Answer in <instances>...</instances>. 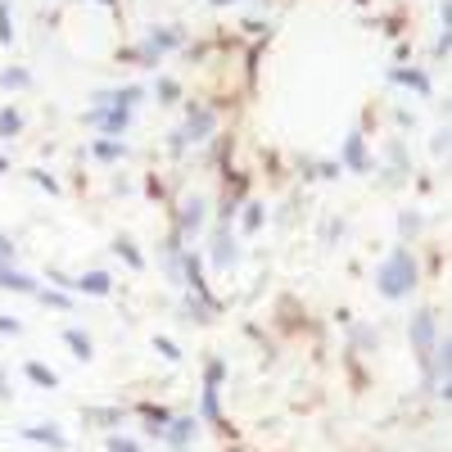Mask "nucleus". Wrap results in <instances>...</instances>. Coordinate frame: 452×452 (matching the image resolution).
Returning a JSON list of instances; mask_svg holds the SVG:
<instances>
[{
	"mask_svg": "<svg viewBox=\"0 0 452 452\" xmlns=\"http://www.w3.org/2000/svg\"><path fill=\"white\" fill-rule=\"evenodd\" d=\"M375 290H380L385 299H402L407 290H417V258L407 253V244H398V249L380 263V272H375Z\"/></svg>",
	"mask_w": 452,
	"mask_h": 452,
	"instance_id": "obj_1",
	"label": "nucleus"
},
{
	"mask_svg": "<svg viewBox=\"0 0 452 452\" xmlns=\"http://www.w3.org/2000/svg\"><path fill=\"white\" fill-rule=\"evenodd\" d=\"M82 122L100 127L104 136H122V131H127V122H131V109H122V104H95Z\"/></svg>",
	"mask_w": 452,
	"mask_h": 452,
	"instance_id": "obj_2",
	"label": "nucleus"
},
{
	"mask_svg": "<svg viewBox=\"0 0 452 452\" xmlns=\"http://www.w3.org/2000/svg\"><path fill=\"white\" fill-rule=\"evenodd\" d=\"M213 114H209V109H199V104H194L190 109V118H186V127H181L177 131V140H172V150H186V145H194V140H209V131H213Z\"/></svg>",
	"mask_w": 452,
	"mask_h": 452,
	"instance_id": "obj_3",
	"label": "nucleus"
},
{
	"mask_svg": "<svg viewBox=\"0 0 452 452\" xmlns=\"http://www.w3.org/2000/svg\"><path fill=\"white\" fill-rule=\"evenodd\" d=\"M434 339H439V331H434V312H417V321H412V348H417V362H421V366L430 362Z\"/></svg>",
	"mask_w": 452,
	"mask_h": 452,
	"instance_id": "obj_4",
	"label": "nucleus"
},
{
	"mask_svg": "<svg viewBox=\"0 0 452 452\" xmlns=\"http://www.w3.org/2000/svg\"><path fill=\"white\" fill-rule=\"evenodd\" d=\"M194 439H199V421H194V417H172V421H167V430H163V443L177 448V452H186Z\"/></svg>",
	"mask_w": 452,
	"mask_h": 452,
	"instance_id": "obj_5",
	"label": "nucleus"
},
{
	"mask_svg": "<svg viewBox=\"0 0 452 452\" xmlns=\"http://www.w3.org/2000/svg\"><path fill=\"white\" fill-rule=\"evenodd\" d=\"M236 258H240L236 236H231V231L222 226V231L213 236V267H217V272H231V267H236Z\"/></svg>",
	"mask_w": 452,
	"mask_h": 452,
	"instance_id": "obj_6",
	"label": "nucleus"
},
{
	"mask_svg": "<svg viewBox=\"0 0 452 452\" xmlns=\"http://www.w3.org/2000/svg\"><path fill=\"white\" fill-rule=\"evenodd\" d=\"M204 226V199H186L177 213V236H199Z\"/></svg>",
	"mask_w": 452,
	"mask_h": 452,
	"instance_id": "obj_7",
	"label": "nucleus"
},
{
	"mask_svg": "<svg viewBox=\"0 0 452 452\" xmlns=\"http://www.w3.org/2000/svg\"><path fill=\"white\" fill-rule=\"evenodd\" d=\"M23 439H32V443H45V448H55V452L68 448V434L55 430V425H23Z\"/></svg>",
	"mask_w": 452,
	"mask_h": 452,
	"instance_id": "obj_8",
	"label": "nucleus"
},
{
	"mask_svg": "<svg viewBox=\"0 0 452 452\" xmlns=\"http://www.w3.org/2000/svg\"><path fill=\"white\" fill-rule=\"evenodd\" d=\"M72 290H82V294L104 299L109 290H114V276H109V272H87V276H77V280H72Z\"/></svg>",
	"mask_w": 452,
	"mask_h": 452,
	"instance_id": "obj_9",
	"label": "nucleus"
},
{
	"mask_svg": "<svg viewBox=\"0 0 452 452\" xmlns=\"http://www.w3.org/2000/svg\"><path fill=\"white\" fill-rule=\"evenodd\" d=\"M0 290H14V294H36V280L32 276H23V272H14V267H0Z\"/></svg>",
	"mask_w": 452,
	"mask_h": 452,
	"instance_id": "obj_10",
	"label": "nucleus"
},
{
	"mask_svg": "<svg viewBox=\"0 0 452 452\" xmlns=\"http://www.w3.org/2000/svg\"><path fill=\"white\" fill-rule=\"evenodd\" d=\"M344 163L353 167V172H366V167H371V163H366V150H362V136H358V131L344 140Z\"/></svg>",
	"mask_w": 452,
	"mask_h": 452,
	"instance_id": "obj_11",
	"label": "nucleus"
},
{
	"mask_svg": "<svg viewBox=\"0 0 452 452\" xmlns=\"http://www.w3.org/2000/svg\"><path fill=\"white\" fill-rule=\"evenodd\" d=\"M64 344L72 348V358H77V362H91V358H95L91 335H82V331H64Z\"/></svg>",
	"mask_w": 452,
	"mask_h": 452,
	"instance_id": "obj_12",
	"label": "nucleus"
},
{
	"mask_svg": "<svg viewBox=\"0 0 452 452\" xmlns=\"http://www.w3.org/2000/svg\"><path fill=\"white\" fill-rule=\"evenodd\" d=\"M389 77L402 82V87H412V91H421V95H430V77H425L421 68H394Z\"/></svg>",
	"mask_w": 452,
	"mask_h": 452,
	"instance_id": "obj_13",
	"label": "nucleus"
},
{
	"mask_svg": "<svg viewBox=\"0 0 452 452\" xmlns=\"http://www.w3.org/2000/svg\"><path fill=\"white\" fill-rule=\"evenodd\" d=\"M167 421H172V412H167V407H145V434L163 439V430H167Z\"/></svg>",
	"mask_w": 452,
	"mask_h": 452,
	"instance_id": "obj_14",
	"label": "nucleus"
},
{
	"mask_svg": "<svg viewBox=\"0 0 452 452\" xmlns=\"http://www.w3.org/2000/svg\"><path fill=\"white\" fill-rule=\"evenodd\" d=\"M145 45L163 55V50H172V45H181V32H172V28H154V32H150V41H145Z\"/></svg>",
	"mask_w": 452,
	"mask_h": 452,
	"instance_id": "obj_15",
	"label": "nucleus"
},
{
	"mask_svg": "<svg viewBox=\"0 0 452 452\" xmlns=\"http://www.w3.org/2000/svg\"><path fill=\"white\" fill-rule=\"evenodd\" d=\"M28 380L41 385V389H59V375L50 371V366H41V362H28Z\"/></svg>",
	"mask_w": 452,
	"mask_h": 452,
	"instance_id": "obj_16",
	"label": "nucleus"
},
{
	"mask_svg": "<svg viewBox=\"0 0 452 452\" xmlns=\"http://www.w3.org/2000/svg\"><path fill=\"white\" fill-rule=\"evenodd\" d=\"M91 150H95V158H104V163H114V158H122V154H127V145H122V140H95Z\"/></svg>",
	"mask_w": 452,
	"mask_h": 452,
	"instance_id": "obj_17",
	"label": "nucleus"
},
{
	"mask_svg": "<svg viewBox=\"0 0 452 452\" xmlns=\"http://www.w3.org/2000/svg\"><path fill=\"white\" fill-rule=\"evenodd\" d=\"M36 299L45 303V308H59V312H72V299L59 294V290H36Z\"/></svg>",
	"mask_w": 452,
	"mask_h": 452,
	"instance_id": "obj_18",
	"label": "nucleus"
},
{
	"mask_svg": "<svg viewBox=\"0 0 452 452\" xmlns=\"http://www.w3.org/2000/svg\"><path fill=\"white\" fill-rule=\"evenodd\" d=\"M114 249L122 253V258H127V267H136V272H140V267H145V258H140V253H136V244H131L127 236H118V240H114Z\"/></svg>",
	"mask_w": 452,
	"mask_h": 452,
	"instance_id": "obj_19",
	"label": "nucleus"
},
{
	"mask_svg": "<svg viewBox=\"0 0 452 452\" xmlns=\"http://www.w3.org/2000/svg\"><path fill=\"white\" fill-rule=\"evenodd\" d=\"M18 127H23L18 109H5V114H0V136H18Z\"/></svg>",
	"mask_w": 452,
	"mask_h": 452,
	"instance_id": "obj_20",
	"label": "nucleus"
},
{
	"mask_svg": "<svg viewBox=\"0 0 452 452\" xmlns=\"http://www.w3.org/2000/svg\"><path fill=\"white\" fill-rule=\"evenodd\" d=\"M28 82H32V77H28L23 68H5V72H0V87H5V91H9V87H28Z\"/></svg>",
	"mask_w": 452,
	"mask_h": 452,
	"instance_id": "obj_21",
	"label": "nucleus"
},
{
	"mask_svg": "<svg viewBox=\"0 0 452 452\" xmlns=\"http://www.w3.org/2000/svg\"><path fill=\"white\" fill-rule=\"evenodd\" d=\"M109 452H140V443L127 434H109Z\"/></svg>",
	"mask_w": 452,
	"mask_h": 452,
	"instance_id": "obj_22",
	"label": "nucleus"
},
{
	"mask_svg": "<svg viewBox=\"0 0 452 452\" xmlns=\"http://www.w3.org/2000/svg\"><path fill=\"white\" fill-rule=\"evenodd\" d=\"M267 222V213H263V204H249V213H244V231H258Z\"/></svg>",
	"mask_w": 452,
	"mask_h": 452,
	"instance_id": "obj_23",
	"label": "nucleus"
},
{
	"mask_svg": "<svg viewBox=\"0 0 452 452\" xmlns=\"http://www.w3.org/2000/svg\"><path fill=\"white\" fill-rule=\"evenodd\" d=\"M154 348L163 353L167 362H177V358H181V348H177V344H172V339H167V335H154Z\"/></svg>",
	"mask_w": 452,
	"mask_h": 452,
	"instance_id": "obj_24",
	"label": "nucleus"
},
{
	"mask_svg": "<svg viewBox=\"0 0 452 452\" xmlns=\"http://www.w3.org/2000/svg\"><path fill=\"white\" fill-rule=\"evenodd\" d=\"M158 100H163V104H172V100H177V82L158 77Z\"/></svg>",
	"mask_w": 452,
	"mask_h": 452,
	"instance_id": "obj_25",
	"label": "nucleus"
},
{
	"mask_svg": "<svg viewBox=\"0 0 452 452\" xmlns=\"http://www.w3.org/2000/svg\"><path fill=\"white\" fill-rule=\"evenodd\" d=\"M9 36H14V28H9V5L0 0V41H9Z\"/></svg>",
	"mask_w": 452,
	"mask_h": 452,
	"instance_id": "obj_26",
	"label": "nucleus"
},
{
	"mask_svg": "<svg viewBox=\"0 0 452 452\" xmlns=\"http://www.w3.org/2000/svg\"><path fill=\"white\" fill-rule=\"evenodd\" d=\"M9 263H14V240L0 236V267H9Z\"/></svg>",
	"mask_w": 452,
	"mask_h": 452,
	"instance_id": "obj_27",
	"label": "nucleus"
},
{
	"mask_svg": "<svg viewBox=\"0 0 452 452\" xmlns=\"http://www.w3.org/2000/svg\"><path fill=\"white\" fill-rule=\"evenodd\" d=\"M398 226H402V236H412V231H421V217H417V213H402Z\"/></svg>",
	"mask_w": 452,
	"mask_h": 452,
	"instance_id": "obj_28",
	"label": "nucleus"
},
{
	"mask_svg": "<svg viewBox=\"0 0 452 452\" xmlns=\"http://www.w3.org/2000/svg\"><path fill=\"white\" fill-rule=\"evenodd\" d=\"M0 331H5V335H18L23 321H14V316H0Z\"/></svg>",
	"mask_w": 452,
	"mask_h": 452,
	"instance_id": "obj_29",
	"label": "nucleus"
},
{
	"mask_svg": "<svg viewBox=\"0 0 452 452\" xmlns=\"http://www.w3.org/2000/svg\"><path fill=\"white\" fill-rule=\"evenodd\" d=\"M36 177V186H45V190H59V181L55 177H45V172H32Z\"/></svg>",
	"mask_w": 452,
	"mask_h": 452,
	"instance_id": "obj_30",
	"label": "nucleus"
},
{
	"mask_svg": "<svg viewBox=\"0 0 452 452\" xmlns=\"http://www.w3.org/2000/svg\"><path fill=\"white\" fill-rule=\"evenodd\" d=\"M0 398H9V380H5V366H0Z\"/></svg>",
	"mask_w": 452,
	"mask_h": 452,
	"instance_id": "obj_31",
	"label": "nucleus"
},
{
	"mask_svg": "<svg viewBox=\"0 0 452 452\" xmlns=\"http://www.w3.org/2000/svg\"><path fill=\"white\" fill-rule=\"evenodd\" d=\"M5 167H9V163H5V158H0V172H5Z\"/></svg>",
	"mask_w": 452,
	"mask_h": 452,
	"instance_id": "obj_32",
	"label": "nucleus"
},
{
	"mask_svg": "<svg viewBox=\"0 0 452 452\" xmlns=\"http://www.w3.org/2000/svg\"><path fill=\"white\" fill-rule=\"evenodd\" d=\"M100 5H114V0H100Z\"/></svg>",
	"mask_w": 452,
	"mask_h": 452,
	"instance_id": "obj_33",
	"label": "nucleus"
}]
</instances>
